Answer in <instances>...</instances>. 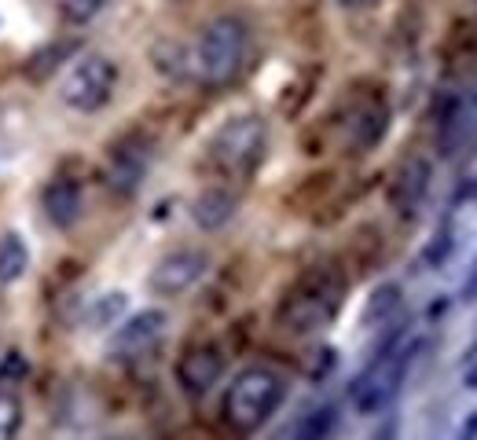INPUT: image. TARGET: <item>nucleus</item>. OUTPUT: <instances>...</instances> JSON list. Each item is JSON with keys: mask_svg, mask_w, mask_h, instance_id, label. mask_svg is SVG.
Instances as JSON below:
<instances>
[{"mask_svg": "<svg viewBox=\"0 0 477 440\" xmlns=\"http://www.w3.org/2000/svg\"><path fill=\"white\" fill-rule=\"evenodd\" d=\"M147 165H151V140H144L140 132L118 140L107 154V184L118 191V195H133L144 176H147Z\"/></svg>", "mask_w": 477, "mask_h": 440, "instance_id": "6e6552de", "label": "nucleus"}, {"mask_svg": "<svg viewBox=\"0 0 477 440\" xmlns=\"http://www.w3.org/2000/svg\"><path fill=\"white\" fill-rule=\"evenodd\" d=\"M430 172H433L430 161L419 158V154H412V158L397 169L393 184H390V202H393V210L415 213V206L422 202V195H426V188H430Z\"/></svg>", "mask_w": 477, "mask_h": 440, "instance_id": "ddd939ff", "label": "nucleus"}, {"mask_svg": "<svg viewBox=\"0 0 477 440\" xmlns=\"http://www.w3.org/2000/svg\"><path fill=\"white\" fill-rule=\"evenodd\" d=\"M437 147L444 158H459V154L477 151V88L462 93L444 111L441 129H437Z\"/></svg>", "mask_w": 477, "mask_h": 440, "instance_id": "1a4fd4ad", "label": "nucleus"}, {"mask_svg": "<svg viewBox=\"0 0 477 440\" xmlns=\"http://www.w3.org/2000/svg\"><path fill=\"white\" fill-rule=\"evenodd\" d=\"M74 52V44H66V41H59V44H48L45 52H37L30 63H26V73L34 77V81H45L59 63H63V55H70Z\"/></svg>", "mask_w": 477, "mask_h": 440, "instance_id": "412c9836", "label": "nucleus"}, {"mask_svg": "<svg viewBox=\"0 0 477 440\" xmlns=\"http://www.w3.org/2000/svg\"><path fill=\"white\" fill-rule=\"evenodd\" d=\"M397 308H401V287H397V283H382V287L367 298V305H363V323L378 327V323H386Z\"/></svg>", "mask_w": 477, "mask_h": 440, "instance_id": "6ab92c4d", "label": "nucleus"}, {"mask_svg": "<svg viewBox=\"0 0 477 440\" xmlns=\"http://www.w3.org/2000/svg\"><path fill=\"white\" fill-rule=\"evenodd\" d=\"M151 55H154V70L158 73H165V77H184L187 73V52L180 44L162 41V44H154Z\"/></svg>", "mask_w": 477, "mask_h": 440, "instance_id": "aec40b11", "label": "nucleus"}, {"mask_svg": "<svg viewBox=\"0 0 477 440\" xmlns=\"http://www.w3.org/2000/svg\"><path fill=\"white\" fill-rule=\"evenodd\" d=\"M393 436H397V422L390 418V422H382V425H378V433H374L371 440H393Z\"/></svg>", "mask_w": 477, "mask_h": 440, "instance_id": "a878e982", "label": "nucleus"}, {"mask_svg": "<svg viewBox=\"0 0 477 440\" xmlns=\"http://www.w3.org/2000/svg\"><path fill=\"white\" fill-rule=\"evenodd\" d=\"M448 249H452V235L448 231H441L426 249H422V264H430V269H437V264H444V257H448Z\"/></svg>", "mask_w": 477, "mask_h": 440, "instance_id": "b1692460", "label": "nucleus"}, {"mask_svg": "<svg viewBox=\"0 0 477 440\" xmlns=\"http://www.w3.org/2000/svg\"><path fill=\"white\" fill-rule=\"evenodd\" d=\"M224 371V357L217 345H191L176 360V382L187 396H206Z\"/></svg>", "mask_w": 477, "mask_h": 440, "instance_id": "9d476101", "label": "nucleus"}, {"mask_svg": "<svg viewBox=\"0 0 477 440\" xmlns=\"http://www.w3.org/2000/svg\"><path fill=\"white\" fill-rule=\"evenodd\" d=\"M122 312H125V294H122V290H111V294H104L100 301L92 305L88 323H92V327H111Z\"/></svg>", "mask_w": 477, "mask_h": 440, "instance_id": "4be33fe9", "label": "nucleus"}, {"mask_svg": "<svg viewBox=\"0 0 477 440\" xmlns=\"http://www.w3.org/2000/svg\"><path fill=\"white\" fill-rule=\"evenodd\" d=\"M191 217H195L199 228L217 231L235 217V195L228 188H206L195 202H191Z\"/></svg>", "mask_w": 477, "mask_h": 440, "instance_id": "2eb2a0df", "label": "nucleus"}, {"mask_svg": "<svg viewBox=\"0 0 477 440\" xmlns=\"http://www.w3.org/2000/svg\"><path fill=\"white\" fill-rule=\"evenodd\" d=\"M114 84H118V66L107 55H84L81 63L70 66L63 81V103L81 114H92L114 96Z\"/></svg>", "mask_w": 477, "mask_h": 440, "instance_id": "423d86ee", "label": "nucleus"}, {"mask_svg": "<svg viewBox=\"0 0 477 440\" xmlns=\"http://www.w3.org/2000/svg\"><path fill=\"white\" fill-rule=\"evenodd\" d=\"M338 425V411L331 404H320V407H309L291 429H286V440H331Z\"/></svg>", "mask_w": 477, "mask_h": 440, "instance_id": "dca6fc26", "label": "nucleus"}, {"mask_svg": "<svg viewBox=\"0 0 477 440\" xmlns=\"http://www.w3.org/2000/svg\"><path fill=\"white\" fill-rule=\"evenodd\" d=\"M342 298H345V279L334 269H313L286 290V298L275 308V319L291 334H313L338 316Z\"/></svg>", "mask_w": 477, "mask_h": 440, "instance_id": "f257e3e1", "label": "nucleus"}, {"mask_svg": "<svg viewBox=\"0 0 477 440\" xmlns=\"http://www.w3.org/2000/svg\"><path fill=\"white\" fill-rule=\"evenodd\" d=\"M104 5H107V0H66V19L70 23H92L95 15H100L104 12Z\"/></svg>", "mask_w": 477, "mask_h": 440, "instance_id": "5701e85b", "label": "nucleus"}, {"mask_svg": "<svg viewBox=\"0 0 477 440\" xmlns=\"http://www.w3.org/2000/svg\"><path fill=\"white\" fill-rule=\"evenodd\" d=\"M41 206H45V217L55 224V228H74L77 217H81V184L74 176H52L45 195H41Z\"/></svg>", "mask_w": 477, "mask_h": 440, "instance_id": "4468645a", "label": "nucleus"}, {"mask_svg": "<svg viewBox=\"0 0 477 440\" xmlns=\"http://www.w3.org/2000/svg\"><path fill=\"white\" fill-rule=\"evenodd\" d=\"M386 129H390V107L382 100H367L353 111V118L345 125V140L356 154H363V151L378 147V140L386 136Z\"/></svg>", "mask_w": 477, "mask_h": 440, "instance_id": "f8f14e48", "label": "nucleus"}, {"mask_svg": "<svg viewBox=\"0 0 477 440\" xmlns=\"http://www.w3.org/2000/svg\"><path fill=\"white\" fill-rule=\"evenodd\" d=\"M23 433V396L12 382L0 378V440H19Z\"/></svg>", "mask_w": 477, "mask_h": 440, "instance_id": "a211bd4d", "label": "nucleus"}, {"mask_svg": "<svg viewBox=\"0 0 477 440\" xmlns=\"http://www.w3.org/2000/svg\"><path fill=\"white\" fill-rule=\"evenodd\" d=\"M415 360V341L408 337H390L386 345L378 348V357L367 364V371L353 382V404L360 415H378V411H386L393 404V396L401 393L404 386V375Z\"/></svg>", "mask_w": 477, "mask_h": 440, "instance_id": "7ed1b4c3", "label": "nucleus"}, {"mask_svg": "<svg viewBox=\"0 0 477 440\" xmlns=\"http://www.w3.org/2000/svg\"><path fill=\"white\" fill-rule=\"evenodd\" d=\"M462 301H477V260H473V269H470L466 283H462Z\"/></svg>", "mask_w": 477, "mask_h": 440, "instance_id": "393cba45", "label": "nucleus"}, {"mask_svg": "<svg viewBox=\"0 0 477 440\" xmlns=\"http://www.w3.org/2000/svg\"><path fill=\"white\" fill-rule=\"evenodd\" d=\"M206 269H210V257L203 253V249H173V253H165L154 269H151V276H147V283H151V290L154 294H162V298H176V294H184V290H191L203 276H206Z\"/></svg>", "mask_w": 477, "mask_h": 440, "instance_id": "0eeeda50", "label": "nucleus"}, {"mask_svg": "<svg viewBox=\"0 0 477 440\" xmlns=\"http://www.w3.org/2000/svg\"><path fill=\"white\" fill-rule=\"evenodd\" d=\"M342 8H371V5H378V0H338Z\"/></svg>", "mask_w": 477, "mask_h": 440, "instance_id": "bb28decb", "label": "nucleus"}, {"mask_svg": "<svg viewBox=\"0 0 477 440\" xmlns=\"http://www.w3.org/2000/svg\"><path fill=\"white\" fill-rule=\"evenodd\" d=\"M111 440H129V436H111Z\"/></svg>", "mask_w": 477, "mask_h": 440, "instance_id": "cd10ccee", "label": "nucleus"}, {"mask_svg": "<svg viewBox=\"0 0 477 440\" xmlns=\"http://www.w3.org/2000/svg\"><path fill=\"white\" fill-rule=\"evenodd\" d=\"M268 147V125L257 114H239L232 122H224L217 129V136L210 140L206 151V165L221 176H232V181H246L253 176V169L261 165Z\"/></svg>", "mask_w": 477, "mask_h": 440, "instance_id": "20e7f679", "label": "nucleus"}, {"mask_svg": "<svg viewBox=\"0 0 477 440\" xmlns=\"http://www.w3.org/2000/svg\"><path fill=\"white\" fill-rule=\"evenodd\" d=\"M283 393L286 386L272 367H246L224 393V422L235 433H253L272 418Z\"/></svg>", "mask_w": 477, "mask_h": 440, "instance_id": "39448f33", "label": "nucleus"}, {"mask_svg": "<svg viewBox=\"0 0 477 440\" xmlns=\"http://www.w3.org/2000/svg\"><path fill=\"white\" fill-rule=\"evenodd\" d=\"M246 44H250V34H246L243 19H235V15L214 19L199 37L195 55H191V63H195V77L206 88L232 84L239 77L243 63H246Z\"/></svg>", "mask_w": 477, "mask_h": 440, "instance_id": "f03ea898", "label": "nucleus"}, {"mask_svg": "<svg viewBox=\"0 0 477 440\" xmlns=\"http://www.w3.org/2000/svg\"><path fill=\"white\" fill-rule=\"evenodd\" d=\"M26 264H30V249H26L23 235L19 231H5V235H0V287H12L15 279H23Z\"/></svg>", "mask_w": 477, "mask_h": 440, "instance_id": "f3484780", "label": "nucleus"}, {"mask_svg": "<svg viewBox=\"0 0 477 440\" xmlns=\"http://www.w3.org/2000/svg\"><path fill=\"white\" fill-rule=\"evenodd\" d=\"M162 330H165V312L144 308L118 327V334L111 337V352L114 357H140V352H147L162 337Z\"/></svg>", "mask_w": 477, "mask_h": 440, "instance_id": "9b49d317", "label": "nucleus"}]
</instances>
